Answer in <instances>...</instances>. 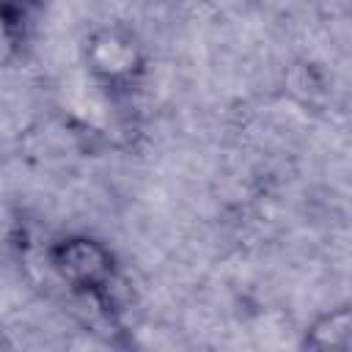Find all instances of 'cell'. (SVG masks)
Returning a JSON list of instances; mask_svg holds the SVG:
<instances>
[{
  "instance_id": "cell-1",
  "label": "cell",
  "mask_w": 352,
  "mask_h": 352,
  "mask_svg": "<svg viewBox=\"0 0 352 352\" xmlns=\"http://www.w3.org/2000/svg\"><path fill=\"white\" fill-rule=\"evenodd\" d=\"M82 66L107 99L129 96L148 72V52L140 36L126 25H99L82 38Z\"/></svg>"
},
{
  "instance_id": "cell-2",
  "label": "cell",
  "mask_w": 352,
  "mask_h": 352,
  "mask_svg": "<svg viewBox=\"0 0 352 352\" xmlns=\"http://www.w3.org/2000/svg\"><path fill=\"white\" fill-rule=\"evenodd\" d=\"M47 267L74 294L110 305L118 283V258L107 242L91 234H63L47 245Z\"/></svg>"
},
{
  "instance_id": "cell-3",
  "label": "cell",
  "mask_w": 352,
  "mask_h": 352,
  "mask_svg": "<svg viewBox=\"0 0 352 352\" xmlns=\"http://www.w3.org/2000/svg\"><path fill=\"white\" fill-rule=\"evenodd\" d=\"M349 333H352V311L346 302H341L314 316V322L305 327L302 349L305 352H349Z\"/></svg>"
},
{
  "instance_id": "cell-4",
  "label": "cell",
  "mask_w": 352,
  "mask_h": 352,
  "mask_svg": "<svg viewBox=\"0 0 352 352\" xmlns=\"http://www.w3.org/2000/svg\"><path fill=\"white\" fill-rule=\"evenodd\" d=\"M28 14H30L28 6L0 3V69H8L22 58L30 28Z\"/></svg>"
}]
</instances>
